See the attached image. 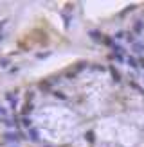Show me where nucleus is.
<instances>
[{
	"label": "nucleus",
	"mask_w": 144,
	"mask_h": 147,
	"mask_svg": "<svg viewBox=\"0 0 144 147\" xmlns=\"http://www.w3.org/2000/svg\"><path fill=\"white\" fill-rule=\"evenodd\" d=\"M128 65H130L132 68H137V67H139V65H137V59H135V57H132V56L128 57Z\"/></svg>",
	"instance_id": "5"
},
{
	"label": "nucleus",
	"mask_w": 144,
	"mask_h": 147,
	"mask_svg": "<svg viewBox=\"0 0 144 147\" xmlns=\"http://www.w3.org/2000/svg\"><path fill=\"white\" fill-rule=\"evenodd\" d=\"M5 115H7V113H5V109L0 106V117H2V119H5Z\"/></svg>",
	"instance_id": "11"
},
{
	"label": "nucleus",
	"mask_w": 144,
	"mask_h": 147,
	"mask_svg": "<svg viewBox=\"0 0 144 147\" xmlns=\"http://www.w3.org/2000/svg\"><path fill=\"white\" fill-rule=\"evenodd\" d=\"M90 34H92V38L96 40V41H101V40H103V34H101L99 31H92Z\"/></svg>",
	"instance_id": "3"
},
{
	"label": "nucleus",
	"mask_w": 144,
	"mask_h": 147,
	"mask_svg": "<svg viewBox=\"0 0 144 147\" xmlns=\"http://www.w3.org/2000/svg\"><path fill=\"white\" fill-rule=\"evenodd\" d=\"M27 135H29V138H31V140L33 142H38L40 140V136H38V131H36V129H27Z\"/></svg>",
	"instance_id": "1"
},
{
	"label": "nucleus",
	"mask_w": 144,
	"mask_h": 147,
	"mask_svg": "<svg viewBox=\"0 0 144 147\" xmlns=\"http://www.w3.org/2000/svg\"><path fill=\"white\" fill-rule=\"evenodd\" d=\"M133 50H135V52H144V45H142V43H133Z\"/></svg>",
	"instance_id": "4"
},
{
	"label": "nucleus",
	"mask_w": 144,
	"mask_h": 147,
	"mask_svg": "<svg viewBox=\"0 0 144 147\" xmlns=\"http://www.w3.org/2000/svg\"><path fill=\"white\" fill-rule=\"evenodd\" d=\"M110 72H112V77H113V81H115V83H119V81H121V74H119L117 70H115L113 67H110Z\"/></svg>",
	"instance_id": "2"
},
{
	"label": "nucleus",
	"mask_w": 144,
	"mask_h": 147,
	"mask_svg": "<svg viewBox=\"0 0 144 147\" xmlns=\"http://www.w3.org/2000/svg\"><path fill=\"white\" fill-rule=\"evenodd\" d=\"M22 122H24V126H25L27 129H31V124H33V120H31V119H27V117H24V119H22Z\"/></svg>",
	"instance_id": "7"
},
{
	"label": "nucleus",
	"mask_w": 144,
	"mask_h": 147,
	"mask_svg": "<svg viewBox=\"0 0 144 147\" xmlns=\"http://www.w3.org/2000/svg\"><path fill=\"white\" fill-rule=\"evenodd\" d=\"M135 31H137V32L142 31V22H137V24H135Z\"/></svg>",
	"instance_id": "9"
},
{
	"label": "nucleus",
	"mask_w": 144,
	"mask_h": 147,
	"mask_svg": "<svg viewBox=\"0 0 144 147\" xmlns=\"http://www.w3.org/2000/svg\"><path fill=\"white\" fill-rule=\"evenodd\" d=\"M29 111H33V104H25V109H24V115H27Z\"/></svg>",
	"instance_id": "8"
},
{
	"label": "nucleus",
	"mask_w": 144,
	"mask_h": 147,
	"mask_svg": "<svg viewBox=\"0 0 144 147\" xmlns=\"http://www.w3.org/2000/svg\"><path fill=\"white\" fill-rule=\"evenodd\" d=\"M7 65H9V59L7 57H0V68H7Z\"/></svg>",
	"instance_id": "6"
},
{
	"label": "nucleus",
	"mask_w": 144,
	"mask_h": 147,
	"mask_svg": "<svg viewBox=\"0 0 144 147\" xmlns=\"http://www.w3.org/2000/svg\"><path fill=\"white\" fill-rule=\"evenodd\" d=\"M113 38H117V40H121V38H124V32H122V31H119L117 34H115V36H113Z\"/></svg>",
	"instance_id": "10"
}]
</instances>
